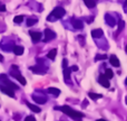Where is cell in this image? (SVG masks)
<instances>
[{
	"label": "cell",
	"instance_id": "cell-1",
	"mask_svg": "<svg viewBox=\"0 0 127 121\" xmlns=\"http://www.w3.org/2000/svg\"><path fill=\"white\" fill-rule=\"evenodd\" d=\"M57 109H58V110H62L64 113H66V115L68 116V117L72 118V119L76 120V121L81 120V119H83V117H84L83 113H80V112H78V111L74 110V109H71L70 107H68V106H64V107H60V108H57Z\"/></svg>",
	"mask_w": 127,
	"mask_h": 121
},
{
	"label": "cell",
	"instance_id": "cell-2",
	"mask_svg": "<svg viewBox=\"0 0 127 121\" xmlns=\"http://www.w3.org/2000/svg\"><path fill=\"white\" fill-rule=\"evenodd\" d=\"M65 13H66V11L63 7H56V8L53 10V12L49 15L48 20L49 21H54V20H56V19H59V18H62Z\"/></svg>",
	"mask_w": 127,
	"mask_h": 121
},
{
	"label": "cell",
	"instance_id": "cell-3",
	"mask_svg": "<svg viewBox=\"0 0 127 121\" xmlns=\"http://www.w3.org/2000/svg\"><path fill=\"white\" fill-rule=\"evenodd\" d=\"M56 37V34L51 29H45V42H50L51 39Z\"/></svg>",
	"mask_w": 127,
	"mask_h": 121
},
{
	"label": "cell",
	"instance_id": "cell-4",
	"mask_svg": "<svg viewBox=\"0 0 127 121\" xmlns=\"http://www.w3.org/2000/svg\"><path fill=\"white\" fill-rule=\"evenodd\" d=\"M63 66H64V75H65V79L66 80H69L70 77V67H67V60H64L63 61Z\"/></svg>",
	"mask_w": 127,
	"mask_h": 121
},
{
	"label": "cell",
	"instance_id": "cell-5",
	"mask_svg": "<svg viewBox=\"0 0 127 121\" xmlns=\"http://www.w3.org/2000/svg\"><path fill=\"white\" fill-rule=\"evenodd\" d=\"M98 82L104 86V88H109L110 84H109V80L105 76V75H99L98 77Z\"/></svg>",
	"mask_w": 127,
	"mask_h": 121
},
{
	"label": "cell",
	"instance_id": "cell-6",
	"mask_svg": "<svg viewBox=\"0 0 127 121\" xmlns=\"http://www.w3.org/2000/svg\"><path fill=\"white\" fill-rule=\"evenodd\" d=\"M31 36V39H32L33 43H38L40 39H41V33H38V31H29Z\"/></svg>",
	"mask_w": 127,
	"mask_h": 121
},
{
	"label": "cell",
	"instance_id": "cell-7",
	"mask_svg": "<svg viewBox=\"0 0 127 121\" xmlns=\"http://www.w3.org/2000/svg\"><path fill=\"white\" fill-rule=\"evenodd\" d=\"M0 90H1L3 93L8 94L9 97H11V98L15 97V92H13V90L11 88H8V86H4V85H0Z\"/></svg>",
	"mask_w": 127,
	"mask_h": 121
},
{
	"label": "cell",
	"instance_id": "cell-8",
	"mask_svg": "<svg viewBox=\"0 0 127 121\" xmlns=\"http://www.w3.org/2000/svg\"><path fill=\"white\" fill-rule=\"evenodd\" d=\"M45 67V66H41V65H37V66H31L30 70L32 71L33 73H38V74H44V73H46L47 70H40V68Z\"/></svg>",
	"mask_w": 127,
	"mask_h": 121
},
{
	"label": "cell",
	"instance_id": "cell-9",
	"mask_svg": "<svg viewBox=\"0 0 127 121\" xmlns=\"http://www.w3.org/2000/svg\"><path fill=\"white\" fill-rule=\"evenodd\" d=\"M71 22H72V26H74V28H76V29H83L84 25H83V21H81V20H79V19H72Z\"/></svg>",
	"mask_w": 127,
	"mask_h": 121
},
{
	"label": "cell",
	"instance_id": "cell-10",
	"mask_svg": "<svg viewBox=\"0 0 127 121\" xmlns=\"http://www.w3.org/2000/svg\"><path fill=\"white\" fill-rule=\"evenodd\" d=\"M32 99H33V101L35 102H37L38 104H44V103H46V101H47V99L46 98H44V97H39V95H32Z\"/></svg>",
	"mask_w": 127,
	"mask_h": 121
},
{
	"label": "cell",
	"instance_id": "cell-11",
	"mask_svg": "<svg viewBox=\"0 0 127 121\" xmlns=\"http://www.w3.org/2000/svg\"><path fill=\"white\" fill-rule=\"evenodd\" d=\"M109 62H110V64H112L113 66H115V67L119 66V61H118V58H117L116 55H112V56H110V57H109Z\"/></svg>",
	"mask_w": 127,
	"mask_h": 121
},
{
	"label": "cell",
	"instance_id": "cell-12",
	"mask_svg": "<svg viewBox=\"0 0 127 121\" xmlns=\"http://www.w3.org/2000/svg\"><path fill=\"white\" fill-rule=\"evenodd\" d=\"M92 36L94 38H99L103 36V30L101 29H94V30L92 31Z\"/></svg>",
	"mask_w": 127,
	"mask_h": 121
},
{
	"label": "cell",
	"instance_id": "cell-13",
	"mask_svg": "<svg viewBox=\"0 0 127 121\" xmlns=\"http://www.w3.org/2000/svg\"><path fill=\"white\" fill-rule=\"evenodd\" d=\"M13 53L16 55H22L24 54V47L22 46H15L13 47Z\"/></svg>",
	"mask_w": 127,
	"mask_h": 121
},
{
	"label": "cell",
	"instance_id": "cell-14",
	"mask_svg": "<svg viewBox=\"0 0 127 121\" xmlns=\"http://www.w3.org/2000/svg\"><path fill=\"white\" fill-rule=\"evenodd\" d=\"M27 107H28L31 111H33V112H40V111H41L39 107L35 106V104H31V103H29V102H27Z\"/></svg>",
	"mask_w": 127,
	"mask_h": 121
},
{
	"label": "cell",
	"instance_id": "cell-15",
	"mask_svg": "<svg viewBox=\"0 0 127 121\" xmlns=\"http://www.w3.org/2000/svg\"><path fill=\"white\" fill-rule=\"evenodd\" d=\"M56 55H57V49L54 48V49H51L48 54H47V57H48L49 60H55Z\"/></svg>",
	"mask_w": 127,
	"mask_h": 121
},
{
	"label": "cell",
	"instance_id": "cell-16",
	"mask_svg": "<svg viewBox=\"0 0 127 121\" xmlns=\"http://www.w3.org/2000/svg\"><path fill=\"white\" fill-rule=\"evenodd\" d=\"M48 92L51 93V94H54L55 97H57V95L60 94V90H59V89H56V88H49L48 89Z\"/></svg>",
	"mask_w": 127,
	"mask_h": 121
},
{
	"label": "cell",
	"instance_id": "cell-17",
	"mask_svg": "<svg viewBox=\"0 0 127 121\" xmlns=\"http://www.w3.org/2000/svg\"><path fill=\"white\" fill-rule=\"evenodd\" d=\"M84 2H85V4L88 7V8H94V7L96 6L95 0H84Z\"/></svg>",
	"mask_w": 127,
	"mask_h": 121
},
{
	"label": "cell",
	"instance_id": "cell-18",
	"mask_svg": "<svg viewBox=\"0 0 127 121\" xmlns=\"http://www.w3.org/2000/svg\"><path fill=\"white\" fill-rule=\"evenodd\" d=\"M106 21H107V24H109V26H115V24H116V21L114 20V18H112L109 15H106Z\"/></svg>",
	"mask_w": 127,
	"mask_h": 121
},
{
	"label": "cell",
	"instance_id": "cell-19",
	"mask_svg": "<svg viewBox=\"0 0 127 121\" xmlns=\"http://www.w3.org/2000/svg\"><path fill=\"white\" fill-rule=\"evenodd\" d=\"M105 76L107 77L108 80L113 79V76H114V73H113V71L110 70V68H107V70H106V72H105Z\"/></svg>",
	"mask_w": 127,
	"mask_h": 121
},
{
	"label": "cell",
	"instance_id": "cell-20",
	"mask_svg": "<svg viewBox=\"0 0 127 121\" xmlns=\"http://www.w3.org/2000/svg\"><path fill=\"white\" fill-rule=\"evenodd\" d=\"M88 95H89V98H90V99H93V100L100 99V98L103 97V95H101V94H97V93H93V92H90Z\"/></svg>",
	"mask_w": 127,
	"mask_h": 121
},
{
	"label": "cell",
	"instance_id": "cell-21",
	"mask_svg": "<svg viewBox=\"0 0 127 121\" xmlns=\"http://www.w3.org/2000/svg\"><path fill=\"white\" fill-rule=\"evenodd\" d=\"M37 21L38 20L36 19V18H29V19L27 20V26H32V25H35Z\"/></svg>",
	"mask_w": 127,
	"mask_h": 121
},
{
	"label": "cell",
	"instance_id": "cell-22",
	"mask_svg": "<svg viewBox=\"0 0 127 121\" xmlns=\"http://www.w3.org/2000/svg\"><path fill=\"white\" fill-rule=\"evenodd\" d=\"M22 20H24V16H16V17L13 18V21H15L16 24H20Z\"/></svg>",
	"mask_w": 127,
	"mask_h": 121
},
{
	"label": "cell",
	"instance_id": "cell-23",
	"mask_svg": "<svg viewBox=\"0 0 127 121\" xmlns=\"http://www.w3.org/2000/svg\"><path fill=\"white\" fill-rule=\"evenodd\" d=\"M124 26H125V22H124V20H121V21L118 22V31H117V34L119 33V31H122L124 29Z\"/></svg>",
	"mask_w": 127,
	"mask_h": 121
},
{
	"label": "cell",
	"instance_id": "cell-24",
	"mask_svg": "<svg viewBox=\"0 0 127 121\" xmlns=\"http://www.w3.org/2000/svg\"><path fill=\"white\" fill-rule=\"evenodd\" d=\"M107 56L106 55H97L96 56V61H101V60H106Z\"/></svg>",
	"mask_w": 127,
	"mask_h": 121
},
{
	"label": "cell",
	"instance_id": "cell-25",
	"mask_svg": "<svg viewBox=\"0 0 127 121\" xmlns=\"http://www.w3.org/2000/svg\"><path fill=\"white\" fill-rule=\"evenodd\" d=\"M25 121H36L35 117H32V116H28V117L25 119Z\"/></svg>",
	"mask_w": 127,
	"mask_h": 121
},
{
	"label": "cell",
	"instance_id": "cell-26",
	"mask_svg": "<svg viewBox=\"0 0 127 121\" xmlns=\"http://www.w3.org/2000/svg\"><path fill=\"white\" fill-rule=\"evenodd\" d=\"M3 11H6V7H4V4L0 3V12H3Z\"/></svg>",
	"mask_w": 127,
	"mask_h": 121
},
{
	"label": "cell",
	"instance_id": "cell-27",
	"mask_svg": "<svg viewBox=\"0 0 127 121\" xmlns=\"http://www.w3.org/2000/svg\"><path fill=\"white\" fill-rule=\"evenodd\" d=\"M70 70L74 71V72H77V71H78V66H77V65H74V66H71V67H70Z\"/></svg>",
	"mask_w": 127,
	"mask_h": 121
},
{
	"label": "cell",
	"instance_id": "cell-28",
	"mask_svg": "<svg viewBox=\"0 0 127 121\" xmlns=\"http://www.w3.org/2000/svg\"><path fill=\"white\" fill-rule=\"evenodd\" d=\"M2 61H3V56H2L1 54H0V62H2Z\"/></svg>",
	"mask_w": 127,
	"mask_h": 121
},
{
	"label": "cell",
	"instance_id": "cell-29",
	"mask_svg": "<svg viewBox=\"0 0 127 121\" xmlns=\"http://www.w3.org/2000/svg\"><path fill=\"white\" fill-rule=\"evenodd\" d=\"M97 121H106V120H104V119H98Z\"/></svg>",
	"mask_w": 127,
	"mask_h": 121
},
{
	"label": "cell",
	"instance_id": "cell-30",
	"mask_svg": "<svg viewBox=\"0 0 127 121\" xmlns=\"http://www.w3.org/2000/svg\"><path fill=\"white\" fill-rule=\"evenodd\" d=\"M125 84L127 85V77H126V80H125Z\"/></svg>",
	"mask_w": 127,
	"mask_h": 121
},
{
	"label": "cell",
	"instance_id": "cell-31",
	"mask_svg": "<svg viewBox=\"0 0 127 121\" xmlns=\"http://www.w3.org/2000/svg\"><path fill=\"white\" fill-rule=\"evenodd\" d=\"M125 102H126V104H127V97L125 98Z\"/></svg>",
	"mask_w": 127,
	"mask_h": 121
},
{
	"label": "cell",
	"instance_id": "cell-32",
	"mask_svg": "<svg viewBox=\"0 0 127 121\" xmlns=\"http://www.w3.org/2000/svg\"><path fill=\"white\" fill-rule=\"evenodd\" d=\"M125 51H126V53H127V45H126V47H125Z\"/></svg>",
	"mask_w": 127,
	"mask_h": 121
},
{
	"label": "cell",
	"instance_id": "cell-33",
	"mask_svg": "<svg viewBox=\"0 0 127 121\" xmlns=\"http://www.w3.org/2000/svg\"><path fill=\"white\" fill-rule=\"evenodd\" d=\"M126 7H127V1L125 2V8H126Z\"/></svg>",
	"mask_w": 127,
	"mask_h": 121
}]
</instances>
